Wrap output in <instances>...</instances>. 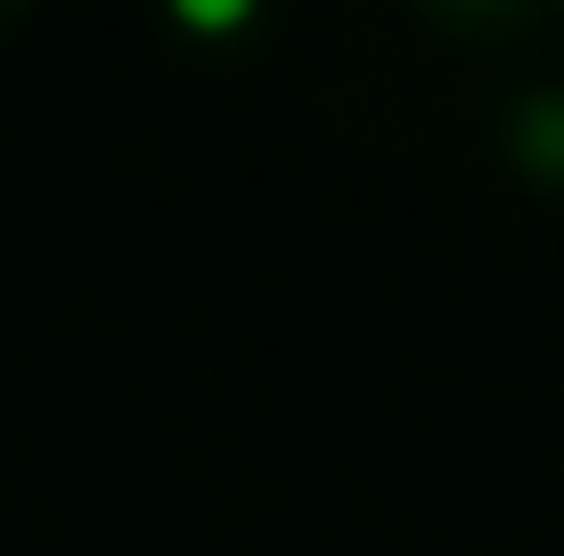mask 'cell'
Segmentation results:
<instances>
[{"mask_svg": "<svg viewBox=\"0 0 564 556\" xmlns=\"http://www.w3.org/2000/svg\"><path fill=\"white\" fill-rule=\"evenodd\" d=\"M508 148L532 181L564 188V90H532V99L508 107Z\"/></svg>", "mask_w": 564, "mask_h": 556, "instance_id": "6da1fadb", "label": "cell"}, {"mask_svg": "<svg viewBox=\"0 0 564 556\" xmlns=\"http://www.w3.org/2000/svg\"><path fill=\"white\" fill-rule=\"evenodd\" d=\"M172 17H181V33H197V42H229V33H246L262 17V0H172Z\"/></svg>", "mask_w": 564, "mask_h": 556, "instance_id": "7a4b0ae2", "label": "cell"}, {"mask_svg": "<svg viewBox=\"0 0 564 556\" xmlns=\"http://www.w3.org/2000/svg\"><path fill=\"white\" fill-rule=\"evenodd\" d=\"M410 9L434 17V25H451V33H499V25L523 17V0H410Z\"/></svg>", "mask_w": 564, "mask_h": 556, "instance_id": "3957f363", "label": "cell"}, {"mask_svg": "<svg viewBox=\"0 0 564 556\" xmlns=\"http://www.w3.org/2000/svg\"><path fill=\"white\" fill-rule=\"evenodd\" d=\"M33 9H42V0H0V42H9V33H17V25H25V17H33Z\"/></svg>", "mask_w": 564, "mask_h": 556, "instance_id": "277c9868", "label": "cell"}]
</instances>
